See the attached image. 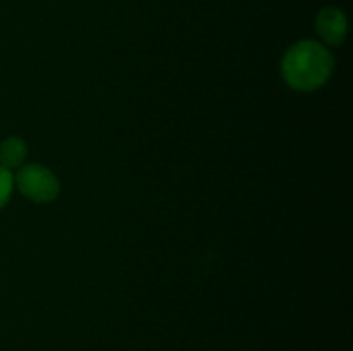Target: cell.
<instances>
[{
  "label": "cell",
  "instance_id": "cell-1",
  "mask_svg": "<svg viewBox=\"0 0 353 351\" xmlns=\"http://www.w3.org/2000/svg\"><path fill=\"white\" fill-rule=\"evenodd\" d=\"M334 69V58L323 43L302 40L288 48L281 61V76L296 92H316L327 83Z\"/></svg>",
  "mask_w": 353,
  "mask_h": 351
},
{
  "label": "cell",
  "instance_id": "cell-2",
  "mask_svg": "<svg viewBox=\"0 0 353 351\" xmlns=\"http://www.w3.org/2000/svg\"><path fill=\"white\" fill-rule=\"evenodd\" d=\"M14 184L17 186L21 195L34 203H50L57 200L61 193L57 176L40 164L23 165L14 178Z\"/></svg>",
  "mask_w": 353,
  "mask_h": 351
},
{
  "label": "cell",
  "instance_id": "cell-3",
  "mask_svg": "<svg viewBox=\"0 0 353 351\" xmlns=\"http://www.w3.org/2000/svg\"><path fill=\"white\" fill-rule=\"evenodd\" d=\"M316 31L324 43L338 47L347 38V17L336 7H324L316 17Z\"/></svg>",
  "mask_w": 353,
  "mask_h": 351
},
{
  "label": "cell",
  "instance_id": "cell-4",
  "mask_svg": "<svg viewBox=\"0 0 353 351\" xmlns=\"http://www.w3.org/2000/svg\"><path fill=\"white\" fill-rule=\"evenodd\" d=\"M28 147L19 136H9L0 143V165L6 169H17L26 160Z\"/></svg>",
  "mask_w": 353,
  "mask_h": 351
},
{
  "label": "cell",
  "instance_id": "cell-5",
  "mask_svg": "<svg viewBox=\"0 0 353 351\" xmlns=\"http://www.w3.org/2000/svg\"><path fill=\"white\" fill-rule=\"evenodd\" d=\"M14 189V176L10 174L9 169L2 167L0 165V209L9 203L10 195H12Z\"/></svg>",
  "mask_w": 353,
  "mask_h": 351
}]
</instances>
